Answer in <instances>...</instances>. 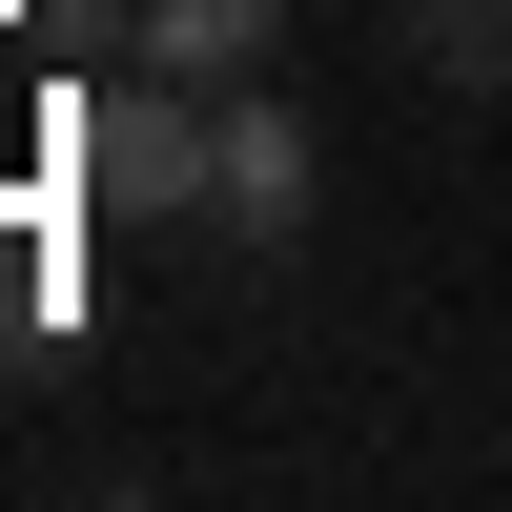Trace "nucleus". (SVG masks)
<instances>
[{"label": "nucleus", "mask_w": 512, "mask_h": 512, "mask_svg": "<svg viewBox=\"0 0 512 512\" xmlns=\"http://www.w3.org/2000/svg\"><path fill=\"white\" fill-rule=\"evenodd\" d=\"M226 185V103H185V82H103V103H82V205H103V226H164V205H205Z\"/></svg>", "instance_id": "1"}, {"label": "nucleus", "mask_w": 512, "mask_h": 512, "mask_svg": "<svg viewBox=\"0 0 512 512\" xmlns=\"http://www.w3.org/2000/svg\"><path fill=\"white\" fill-rule=\"evenodd\" d=\"M205 226H246V246H287V226H308V123H287L267 82L226 103V185H205Z\"/></svg>", "instance_id": "2"}, {"label": "nucleus", "mask_w": 512, "mask_h": 512, "mask_svg": "<svg viewBox=\"0 0 512 512\" xmlns=\"http://www.w3.org/2000/svg\"><path fill=\"white\" fill-rule=\"evenodd\" d=\"M144 62L164 82H246L267 62V0H144Z\"/></svg>", "instance_id": "3"}, {"label": "nucleus", "mask_w": 512, "mask_h": 512, "mask_svg": "<svg viewBox=\"0 0 512 512\" xmlns=\"http://www.w3.org/2000/svg\"><path fill=\"white\" fill-rule=\"evenodd\" d=\"M410 62H431L451 103H492L512 82V0H410Z\"/></svg>", "instance_id": "4"}]
</instances>
